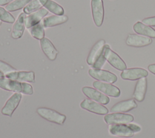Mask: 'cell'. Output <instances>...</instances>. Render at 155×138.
Masks as SVG:
<instances>
[{"label": "cell", "mask_w": 155, "mask_h": 138, "mask_svg": "<svg viewBox=\"0 0 155 138\" xmlns=\"http://www.w3.org/2000/svg\"><path fill=\"white\" fill-rule=\"evenodd\" d=\"M68 20V17L65 15H51L45 17L42 20L41 22L44 28H49L55 27L66 22Z\"/></svg>", "instance_id": "19"}, {"label": "cell", "mask_w": 155, "mask_h": 138, "mask_svg": "<svg viewBox=\"0 0 155 138\" xmlns=\"http://www.w3.org/2000/svg\"><path fill=\"white\" fill-rule=\"evenodd\" d=\"M22 82L12 80L5 77L0 78V88L2 90L22 94Z\"/></svg>", "instance_id": "16"}, {"label": "cell", "mask_w": 155, "mask_h": 138, "mask_svg": "<svg viewBox=\"0 0 155 138\" xmlns=\"http://www.w3.org/2000/svg\"><path fill=\"white\" fill-rule=\"evenodd\" d=\"M141 128L134 123L110 125L108 131L110 134L123 137H131L136 133L140 131Z\"/></svg>", "instance_id": "1"}, {"label": "cell", "mask_w": 155, "mask_h": 138, "mask_svg": "<svg viewBox=\"0 0 155 138\" xmlns=\"http://www.w3.org/2000/svg\"><path fill=\"white\" fill-rule=\"evenodd\" d=\"M1 24H2V21H0V26H1Z\"/></svg>", "instance_id": "35"}, {"label": "cell", "mask_w": 155, "mask_h": 138, "mask_svg": "<svg viewBox=\"0 0 155 138\" xmlns=\"http://www.w3.org/2000/svg\"><path fill=\"white\" fill-rule=\"evenodd\" d=\"M5 77L19 82H35V74L33 71H15L5 76Z\"/></svg>", "instance_id": "12"}, {"label": "cell", "mask_w": 155, "mask_h": 138, "mask_svg": "<svg viewBox=\"0 0 155 138\" xmlns=\"http://www.w3.org/2000/svg\"><path fill=\"white\" fill-rule=\"evenodd\" d=\"M105 45V41L104 39L98 41L91 48L90 53L87 58V63L89 65H93L96 62L99 56L101 54L104 45Z\"/></svg>", "instance_id": "18"}, {"label": "cell", "mask_w": 155, "mask_h": 138, "mask_svg": "<svg viewBox=\"0 0 155 138\" xmlns=\"http://www.w3.org/2000/svg\"><path fill=\"white\" fill-rule=\"evenodd\" d=\"M151 43L152 39L150 38L137 34H129L126 39V44L133 47H143Z\"/></svg>", "instance_id": "14"}, {"label": "cell", "mask_w": 155, "mask_h": 138, "mask_svg": "<svg viewBox=\"0 0 155 138\" xmlns=\"http://www.w3.org/2000/svg\"><path fill=\"white\" fill-rule=\"evenodd\" d=\"M39 0H32L23 9V12L26 15H30L42 7Z\"/></svg>", "instance_id": "26"}, {"label": "cell", "mask_w": 155, "mask_h": 138, "mask_svg": "<svg viewBox=\"0 0 155 138\" xmlns=\"http://www.w3.org/2000/svg\"><path fill=\"white\" fill-rule=\"evenodd\" d=\"M104 53L106 61L114 68L124 71L127 69V65L123 59L114 51H113L109 45L105 44L104 48Z\"/></svg>", "instance_id": "3"}, {"label": "cell", "mask_w": 155, "mask_h": 138, "mask_svg": "<svg viewBox=\"0 0 155 138\" xmlns=\"http://www.w3.org/2000/svg\"><path fill=\"white\" fill-rule=\"evenodd\" d=\"M105 61H106V59L105 58L104 53V50H103L101 54L99 56V58L97 59L96 62L92 65V67L93 68H96V69H101V68L104 65Z\"/></svg>", "instance_id": "29"}, {"label": "cell", "mask_w": 155, "mask_h": 138, "mask_svg": "<svg viewBox=\"0 0 155 138\" xmlns=\"http://www.w3.org/2000/svg\"><path fill=\"white\" fill-rule=\"evenodd\" d=\"M148 75V71L142 68H131L122 71L120 77L124 80H136L142 77H146Z\"/></svg>", "instance_id": "13"}, {"label": "cell", "mask_w": 155, "mask_h": 138, "mask_svg": "<svg viewBox=\"0 0 155 138\" xmlns=\"http://www.w3.org/2000/svg\"><path fill=\"white\" fill-rule=\"evenodd\" d=\"M48 14V11L44 7H42L38 10L26 15L25 18V26L27 28H29L41 22Z\"/></svg>", "instance_id": "11"}, {"label": "cell", "mask_w": 155, "mask_h": 138, "mask_svg": "<svg viewBox=\"0 0 155 138\" xmlns=\"http://www.w3.org/2000/svg\"><path fill=\"white\" fill-rule=\"evenodd\" d=\"M39 41L41 48L44 54L49 60L52 61H54L59 52L52 42L47 38H44Z\"/></svg>", "instance_id": "15"}, {"label": "cell", "mask_w": 155, "mask_h": 138, "mask_svg": "<svg viewBox=\"0 0 155 138\" xmlns=\"http://www.w3.org/2000/svg\"><path fill=\"white\" fill-rule=\"evenodd\" d=\"M148 70L153 74H154L155 75V64H151L150 65H148Z\"/></svg>", "instance_id": "33"}, {"label": "cell", "mask_w": 155, "mask_h": 138, "mask_svg": "<svg viewBox=\"0 0 155 138\" xmlns=\"http://www.w3.org/2000/svg\"><path fill=\"white\" fill-rule=\"evenodd\" d=\"M147 88V78L142 77L138 79L136 84L134 93L133 94V98L138 102L143 101L145 98Z\"/></svg>", "instance_id": "20"}, {"label": "cell", "mask_w": 155, "mask_h": 138, "mask_svg": "<svg viewBox=\"0 0 155 138\" xmlns=\"http://www.w3.org/2000/svg\"><path fill=\"white\" fill-rule=\"evenodd\" d=\"M42 6L48 12L56 15H64V10L63 7L58 3L53 0H39Z\"/></svg>", "instance_id": "23"}, {"label": "cell", "mask_w": 155, "mask_h": 138, "mask_svg": "<svg viewBox=\"0 0 155 138\" xmlns=\"http://www.w3.org/2000/svg\"><path fill=\"white\" fill-rule=\"evenodd\" d=\"M80 106L82 109L99 115H106L108 113V110L105 107L90 99L83 100Z\"/></svg>", "instance_id": "9"}, {"label": "cell", "mask_w": 155, "mask_h": 138, "mask_svg": "<svg viewBox=\"0 0 155 138\" xmlns=\"http://www.w3.org/2000/svg\"><path fill=\"white\" fill-rule=\"evenodd\" d=\"M26 15L24 12L20 13L17 19L15 21L12 28V31L11 36L14 39H18L21 38L24 32L25 28V18Z\"/></svg>", "instance_id": "17"}, {"label": "cell", "mask_w": 155, "mask_h": 138, "mask_svg": "<svg viewBox=\"0 0 155 138\" xmlns=\"http://www.w3.org/2000/svg\"><path fill=\"white\" fill-rule=\"evenodd\" d=\"M133 30L135 33L147 36L150 38H155V30L151 27L143 24L140 21L136 22L133 27Z\"/></svg>", "instance_id": "22"}, {"label": "cell", "mask_w": 155, "mask_h": 138, "mask_svg": "<svg viewBox=\"0 0 155 138\" xmlns=\"http://www.w3.org/2000/svg\"><path fill=\"white\" fill-rule=\"evenodd\" d=\"M36 112L43 119L58 125H63L66 120V116L64 114L51 108L40 107L37 109Z\"/></svg>", "instance_id": "2"}, {"label": "cell", "mask_w": 155, "mask_h": 138, "mask_svg": "<svg viewBox=\"0 0 155 138\" xmlns=\"http://www.w3.org/2000/svg\"><path fill=\"white\" fill-rule=\"evenodd\" d=\"M88 74L96 80L110 84H113L117 80L116 74L105 70L91 68L88 70Z\"/></svg>", "instance_id": "4"}, {"label": "cell", "mask_w": 155, "mask_h": 138, "mask_svg": "<svg viewBox=\"0 0 155 138\" xmlns=\"http://www.w3.org/2000/svg\"><path fill=\"white\" fill-rule=\"evenodd\" d=\"M104 119L105 123L108 125L130 123L134 120L133 116L119 112L107 114Z\"/></svg>", "instance_id": "6"}, {"label": "cell", "mask_w": 155, "mask_h": 138, "mask_svg": "<svg viewBox=\"0 0 155 138\" xmlns=\"http://www.w3.org/2000/svg\"><path fill=\"white\" fill-rule=\"evenodd\" d=\"M32 0H15L5 6V9L9 12H15L24 8Z\"/></svg>", "instance_id": "25"}, {"label": "cell", "mask_w": 155, "mask_h": 138, "mask_svg": "<svg viewBox=\"0 0 155 138\" xmlns=\"http://www.w3.org/2000/svg\"><path fill=\"white\" fill-rule=\"evenodd\" d=\"M22 94L27 95H31L33 94V88L30 84H28L27 82H22Z\"/></svg>", "instance_id": "30"}, {"label": "cell", "mask_w": 155, "mask_h": 138, "mask_svg": "<svg viewBox=\"0 0 155 138\" xmlns=\"http://www.w3.org/2000/svg\"><path fill=\"white\" fill-rule=\"evenodd\" d=\"M15 0H0V6L7 5Z\"/></svg>", "instance_id": "32"}, {"label": "cell", "mask_w": 155, "mask_h": 138, "mask_svg": "<svg viewBox=\"0 0 155 138\" xmlns=\"http://www.w3.org/2000/svg\"><path fill=\"white\" fill-rule=\"evenodd\" d=\"M142 22L146 25H149V26L155 27V16L144 18L142 20Z\"/></svg>", "instance_id": "31"}, {"label": "cell", "mask_w": 155, "mask_h": 138, "mask_svg": "<svg viewBox=\"0 0 155 138\" xmlns=\"http://www.w3.org/2000/svg\"><path fill=\"white\" fill-rule=\"evenodd\" d=\"M0 70L4 74L5 76L6 74L16 71V69L13 67L12 65L10 64H7V62L0 60Z\"/></svg>", "instance_id": "28"}, {"label": "cell", "mask_w": 155, "mask_h": 138, "mask_svg": "<svg viewBox=\"0 0 155 138\" xmlns=\"http://www.w3.org/2000/svg\"><path fill=\"white\" fill-rule=\"evenodd\" d=\"M82 91L88 99L101 104L106 105L110 102L109 97L96 88L90 87H84L82 88Z\"/></svg>", "instance_id": "8"}, {"label": "cell", "mask_w": 155, "mask_h": 138, "mask_svg": "<svg viewBox=\"0 0 155 138\" xmlns=\"http://www.w3.org/2000/svg\"><path fill=\"white\" fill-rule=\"evenodd\" d=\"M28 31L30 35L37 40H41L45 38L44 27L42 22H39L36 25L28 28Z\"/></svg>", "instance_id": "24"}, {"label": "cell", "mask_w": 155, "mask_h": 138, "mask_svg": "<svg viewBox=\"0 0 155 138\" xmlns=\"http://www.w3.org/2000/svg\"><path fill=\"white\" fill-rule=\"evenodd\" d=\"M21 99L22 94L20 93H15L6 101L1 110V113L3 115L11 117L18 107Z\"/></svg>", "instance_id": "10"}, {"label": "cell", "mask_w": 155, "mask_h": 138, "mask_svg": "<svg viewBox=\"0 0 155 138\" xmlns=\"http://www.w3.org/2000/svg\"><path fill=\"white\" fill-rule=\"evenodd\" d=\"M2 77H5V75H4V74L0 70V78H2Z\"/></svg>", "instance_id": "34"}, {"label": "cell", "mask_w": 155, "mask_h": 138, "mask_svg": "<svg viewBox=\"0 0 155 138\" xmlns=\"http://www.w3.org/2000/svg\"><path fill=\"white\" fill-rule=\"evenodd\" d=\"M93 86L94 88L107 96L118 97L120 95V91L119 88L110 83L96 80L93 82Z\"/></svg>", "instance_id": "7"}, {"label": "cell", "mask_w": 155, "mask_h": 138, "mask_svg": "<svg viewBox=\"0 0 155 138\" xmlns=\"http://www.w3.org/2000/svg\"><path fill=\"white\" fill-rule=\"evenodd\" d=\"M137 104L134 99H128L120 101L111 108V112H128L137 107Z\"/></svg>", "instance_id": "21"}, {"label": "cell", "mask_w": 155, "mask_h": 138, "mask_svg": "<svg viewBox=\"0 0 155 138\" xmlns=\"http://www.w3.org/2000/svg\"><path fill=\"white\" fill-rule=\"evenodd\" d=\"M93 19L96 27H100L104 21V7L102 0H91Z\"/></svg>", "instance_id": "5"}, {"label": "cell", "mask_w": 155, "mask_h": 138, "mask_svg": "<svg viewBox=\"0 0 155 138\" xmlns=\"http://www.w3.org/2000/svg\"><path fill=\"white\" fill-rule=\"evenodd\" d=\"M0 21L6 23L13 24L15 22V19L5 8L0 6Z\"/></svg>", "instance_id": "27"}]
</instances>
